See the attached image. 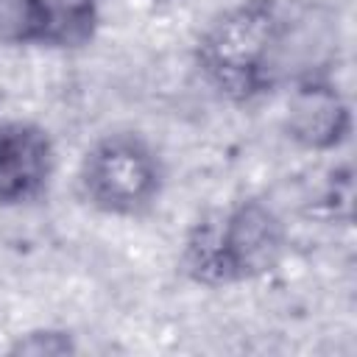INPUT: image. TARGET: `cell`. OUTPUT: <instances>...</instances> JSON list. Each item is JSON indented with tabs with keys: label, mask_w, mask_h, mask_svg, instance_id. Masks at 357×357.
I'll return each mask as SVG.
<instances>
[{
	"label": "cell",
	"mask_w": 357,
	"mask_h": 357,
	"mask_svg": "<svg viewBox=\"0 0 357 357\" xmlns=\"http://www.w3.org/2000/svg\"><path fill=\"white\" fill-rule=\"evenodd\" d=\"M6 351L14 357H67L78 351V340L64 326H33L14 335Z\"/></svg>",
	"instance_id": "obj_7"
},
{
	"label": "cell",
	"mask_w": 357,
	"mask_h": 357,
	"mask_svg": "<svg viewBox=\"0 0 357 357\" xmlns=\"http://www.w3.org/2000/svg\"><path fill=\"white\" fill-rule=\"evenodd\" d=\"M151 6H165V3H170V0H148Z\"/></svg>",
	"instance_id": "obj_8"
},
{
	"label": "cell",
	"mask_w": 357,
	"mask_h": 357,
	"mask_svg": "<svg viewBox=\"0 0 357 357\" xmlns=\"http://www.w3.org/2000/svg\"><path fill=\"white\" fill-rule=\"evenodd\" d=\"M75 187L81 201L106 218H142L165 190V162L137 131H109L81 156Z\"/></svg>",
	"instance_id": "obj_3"
},
{
	"label": "cell",
	"mask_w": 357,
	"mask_h": 357,
	"mask_svg": "<svg viewBox=\"0 0 357 357\" xmlns=\"http://www.w3.org/2000/svg\"><path fill=\"white\" fill-rule=\"evenodd\" d=\"M53 134L33 120H0V209L42 201L56 176Z\"/></svg>",
	"instance_id": "obj_6"
},
{
	"label": "cell",
	"mask_w": 357,
	"mask_h": 357,
	"mask_svg": "<svg viewBox=\"0 0 357 357\" xmlns=\"http://www.w3.org/2000/svg\"><path fill=\"white\" fill-rule=\"evenodd\" d=\"M100 0H0V45L81 50L100 31Z\"/></svg>",
	"instance_id": "obj_4"
},
{
	"label": "cell",
	"mask_w": 357,
	"mask_h": 357,
	"mask_svg": "<svg viewBox=\"0 0 357 357\" xmlns=\"http://www.w3.org/2000/svg\"><path fill=\"white\" fill-rule=\"evenodd\" d=\"M290 33L284 0H237L201 28L192 64L223 100L248 106L279 86Z\"/></svg>",
	"instance_id": "obj_1"
},
{
	"label": "cell",
	"mask_w": 357,
	"mask_h": 357,
	"mask_svg": "<svg viewBox=\"0 0 357 357\" xmlns=\"http://www.w3.org/2000/svg\"><path fill=\"white\" fill-rule=\"evenodd\" d=\"M354 128L351 103L337 81L324 70H304L293 75L282 131L307 153L340 151Z\"/></svg>",
	"instance_id": "obj_5"
},
{
	"label": "cell",
	"mask_w": 357,
	"mask_h": 357,
	"mask_svg": "<svg viewBox=\"0 0 357 357\" xmlns=\"http://www.w3.org/2000/svg\"><path fill=\"white\" fill-rule=\"evenodd\" d=\"M284 251V218L265 198L248 195L192 220L178 251V271L198 287L220 290L265 279Z\"/></svg>",
	"instance_id": "obj_2"
}]
</instances>
